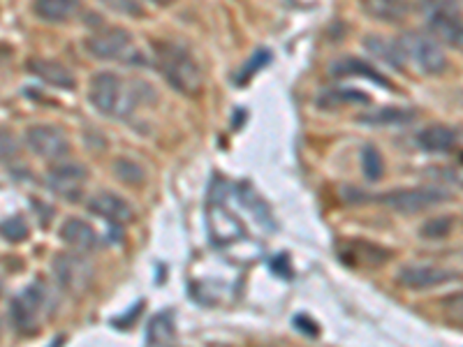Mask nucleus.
<instances>
[{
	"mask_svg": "<svg viewBox=\"0 0 463 347\" xmlns=\"http://www.w3.org/2000/svg\"><path fill=\"white\" fill-rule=\"evenodd\" d=\"M90 102L95 109L107 116H128L137 107L135 95L128 89L126 81L111 72L95 74L90 81Z\"/></svg>",
	"mask_w": 463,
	"mask_h": 347,
	"instance_id": "f257e3e1",
	"label": "nucleus"
},
{
	"mask_svg": "<svg viewBox=\"0 0 463 347\" xmlns=\"http://www.w3.org/2000/svg\"><path fill=\"white\" fill-rule=\"evenodd\" d=\"M403 63H411L421 74H440L448 68L445 52L438 47L436 40L421 33H408L399 40Z\"/></svg>",
	"mask_w": 463,
	"mask_h": 347,
	"instance_id": "f03ea898",
	"label": "nucleus"
},
{
	"mask_svg": "<svg viewBox=\"0 0 463 347\" xmlns=\"http://www.w3.org/2000/svg\"><path fill=\"white\" fill-rule=\"evenodd\" d=\"M160 70L169 84L184 95H197L202 90V72L188 52L179 47L160 49Z\"/></svg>",
	"mask_w": 463,
	"mask_h": 347,
	"instance_id": "7ed1b4c3",
	"label": "nucleus"
},
{
	"mask_svg": "<svg viewBox=\"0 0 463 347\" xmlns=\"http://www.w3.org/2000/svg\"><path fill=\"white\" fill-rule=\"evenodd\" d=\"M424 14L433 35L452 47H463V19L448 0H427Z\"/></svg>",
	"mask_w": 463,
	"mask_h": 347,
	"instance_id": "20e7f679",
	"label": "nucleus"
},
{
	"mask_svg": "<svg viewBox=\"0 0 463 347\" xmlns=\"http://www.w3.org/2000/svg\"><path fill=\"white\" fill-rule=\"evenodd\" d=\"M86 49H89L90 56L100 58V61H130V58H137L132 35L123 28H109V31L95 33L86 40Z\"/></svg>",
	"mask_w": 463,
	"mask_h": 347,
	"instance_id": "39448f33",
	"label": "nucleus"
},
{
	"mask_svg": "<svg viewBox=\"0 0 463 347\" xmlns=\"http://www.w3.org/2000/svg\"><path fill=\"white\" fill-rule=\"evenodd\" d=\"M44 304H47V292H44V287L40 283H33L31 287L24 289L22 295L12 299V324L22 333H33L37 329L40 315H43Z\"/></svg>",
	"mask_w": 463,
	"mask_h": 347,
	"instance_id": "423d86ee",
	"label": "nucleus"
},
{
	"mask_svg": "<svg viewBox=\"0 0 463 347\" xmlns=\"http://www.w3.org/2000/svg\"><path fill=\"white\" fill-rule=\"evenodd\" d=\"M53 271L61 287L70 295H84L93 280V267L80 255H58L53 259Z\"/></svg>",
	"mask_w": 463,
	"mask_h": 347,
	"instance_id": "0eeeda50",
	"label": "nucleus"
},
{
	"mask_svg": "<svg viewBox=\"0 0 463 347\" xmlns=\"http://www.w3.org/2000/svg\"><path fill=\"white\" fill-rule=\"evenodd\" d=\"M86 179H89V169L80 163H58L47 174L49 188L70 202L80 200Z\"/></svg>",
	"mask_w": 463,
	"mask_h": 347,
	"instance_id": "6e6552de",
	"label": "nucleus"
},
{
	"mask_svg": "<svg viewBox=\"0 0 463 347\" xmlns=\"http://www.w3.org/2000/svg\"><path fill=\"white\" fill-rule=\"evenodd\" d=\"M392 209L401 211V213H417V211H427L431 206L448 202V192L436 188H408V190H396V192H387L380 197Z\"/></svg>",
	"mask_w": 463,
	"mask_h": 347,
	"instance_id": "1a4fd4ad",
	"label": "nucleus"
},
{
	"mask_svg": "<svg viewBox=\"0 0 463 347\" xmlns=\"http://www.w3.org/2000/svg\"><path fill=\"white\" fill-rule=\"evenodd\" d=\"M26 144L35 155L44 160H61L70 153L68 135L61 127L33 126L26 130Z\"/></svg>",
	"mask_w": 463,
	"mask_h": 347,
	"instance_id": "9d476101",
	"label": "nucleus"
},
{
	"mask_svg": "<svg viewBox=\"0 0 463 347\" xmlns=\"http://www.w3.org/2000/svg\"><path fill=\"white\" fill-rule=\"evenodd\" d=\"M454 278H458V274L448 271V268L429 267V264H412V267H403L399 271V283L411 289L436 287V285L449 283Z\"/></svg>",
	"mask_w": 463,
	"mask_h": 347,
	"instance_id": "9b49d317",
	"label": "nucleus"
},
{
	"mask_svg": "<svg viewBox=\"0 0 463 347\" xmlns=\"http://www.w3.org/2000/svg\"><path fill=\"white\" fill-rule=\"evenodd\" d=\"M89 209L93 211L95 216L105 218V220L114 222V225H128V222L135 220V211L128 204L126 200H121L114 192H100L89 202Z\"/></svg>",
	"mask_w": 463,
	"mask_h": 347,
	"instance_id": "f8f14e48",
	"label": "nucleus"
},
{
	"mask_svg": "<svg viewBox=\"0 0 463 347\" xmlns=\"http://www.w3.org/2000/svg\"><path fill=\"white\" fill-rule=\"evenodd\" d=\"M209 227H211V239H213L216 243H230L243 234V225L237 220L234 213L227 211V206L222 204L221 197H216V204H213V209H211Z\"/></svg>",
	"mask_w": 463,
	"mask_h": 347,
	"instance_id": "ddd939ff",
	"label": "nucleus"
},
{
	"mask_svg": "<svg viewBox=\"0 0 463 347\" xmlns=\"http://www.w3.org/2000/svg\"><path fill=\"white\" fill-rule=\"evenodd\" d=\"M26 68L33 74H37L40 80L47 84L58 86V89H74V77L65 65L56 63V61H47V58H31Z\"/></svg>",
	"mask_w": 463,
	"mask_h": 347,
	"instance_id": "4468645a",
	"label": "nucleus"
},
{
	"mask_svg": "<svg viewBox=\"0 0 463 347\" xmlns=\"http://www.w3.org/2000/svg\"><path fill=\"white\" fill-rule=\"evenodd\" d=\"M61 239L70 248L81 250V253H89V250H93L98 246V234H95L93 227L84 220H77V218L63 222V227H61Z\"/></svg>",
	"mask_w": 463,
	"mask_h": 347,
	"instance_id": "2eb2a0df",
	"label": "nucleus"
},
{
	"mask_svg": "<svg viewBox=\"0 0 463 347\" xmlns=\"http://www.w3.org/2000/svg\"><path fill=\"white\" fill-rule=\"evenodd\" d=\"M362 7L371 19L387 23L401 22L408 14V10H411L408 0H362Z\"/></svg>",
	"mask_w": 463,
	"mask_h": 347,
	"instance_id": "dca6fc26",
	"label": "nucleus"
},
{
	"mask_svg": "<svg viewBox=\"0 0 463 347\" xmlns=\"http://www.w3.org/2000/svg\"><path fill=\"white\" fill-rule=\"evenodd\" d=\"M417 144H420L424 151L449 153L457 146V135L445 126H431L417 135Z\"/></svg>",
	"mask_w": 463,
	"mask_h": 347,
	"instance_id": "f3484780",
	"label": "nucleus"
},
{
	"mask_svg": "<svg viewBox=\"0 0 463 347\" xmlns=\"http://www.w3.org/2000/svg\"><path fill=\"white\" fill-rule=\"evenodd\" d=\"M77 7H80V0H35L33 10L44 22L61 23L72 19Z\"/></svg>",
	"mask_w": 463,
	"mask_h": 347,
	"instance_id": "a211bd4d",
	"label": "nucleus"
},
{
	"mask_svg": "<svg viewBox=\"0 0 463 347\" xmlns=\"http://www.w3.org/2000/svg\"><path fill=\"white\" fill-rule=\"evenodd\" d=\"M332 72L336 74V77H366V80L375 81V84H383L384 89H392V81L387 80V77H383L380 72H375L371 65L362 63V61H357V58H345V61H341V63L334 65Z\"/></svg>",
	"mask_w": 463,
	"mask_h": 347,
	"instance_id": "6ab92c4d",
	"label": "nucleus"
},
{
	"mask_svg": "<svg viewBox=\"0 0 463 347\" xmlns=\"http://www.w3.org/2000/svg\"><path fill=\"white\" fill-rule=\"evenodd\" d=\"M176 341V326L169 313H160L151 320L146 329V342L148 345H172Z\"/></svg>",
	"mask_w": 463,
	"mask_h": 347,
	"instance_id": "aec40b11",
	"label": "nucleus"
},
{
	"mask_svg": "<svg viewBox=\"0 0 463 347\" xmlns=\"http://www.w3.org/2000/svg\"><path fill=\"white\" fill-rule=\"evenodd\" d=\"M415 118V111L408 109H378L371 114H362L357 118L364 126H405Z\"/></svg>",
	"mask_w": 463,
	"mask_h": 347,
	"instance_id": "412c9836",
	"label": "nucleus"
},
{
	"mask_svg": "<svg viewBox=\"0 0 463 347\" xmlns=\"http://www.w3.org/2000/svg\"><path fill=\"white\" fill-rule=\"evenodd\" d=\"M0 237L10 243H22L28 239V225L22 216H12L0 222Z\"/></svg>",
	"mask_w": 463,
	"mask_h": 347,
	"instance_id": "4be33fe9",
	"label": "nucleus"
},
{
	"mask_svg": "<svg viewBox=\"0 0 463 347\" xmlns=\"http://www.w3.org/2000/svg\"><path fill=\"white\" fill-rule=\"evenodd\" d=\"M366 47L375 53V56L384 58V61H392V63H403V56H401L399 42H387V40H380V37H366Z\"/></svg>",
	"mask_w": 463,
	"mask_h": 347,
	"instance_id": "5701e85b",
	"label": "nucleus"
},
{
	"mask_svg": "<svg viewBox=\"0 0 463 347\" xmlns=\"http://www.w3.org/2000/svg\"><path fill=\"white\" fill-rule=\"evenodd\" d=\"M362 169L364 176L369 181H378L383 176V158H380V153L375 151L373 146H366L362 153Z\"/></svg>",
	"mask_w": 463,
	"mask_h": 347,
	"instance_id": "b1692460",
	"label": "nucleus"
},
{
	"mask_svg": "<svg viewBox=\"0 0 463 347\" xmlns=\"http://www.w3.org/2000/svg\"><path fill=\"white\" fill-rule=\"evenodd\" d=\"M114 169L116 174H118V176L130 185H139L144 181L142 167H139L137 163H132V160H118Z\"/></svg>",
	"mask_w": 463,
	"mask_h": 347,
	"instance_id": "393cba45",
	"label": "nucleus"
},
{
	"mask_svg": "<svg viewBox=\"0 0 463 347\" xmlns=\"http://www.w3.org/2000/svg\"><path fill=\"white\" fill-rule=\"evenodd\" d=\"M449 230H452V218H436V220H431L424 225V230H421V237L442 239V237H448Z\"/></svg>",
	"mask_w": 463,
	"mask_h": 347,
	"instance_id": "a878e982",
	"label": "nucleus"
},
{
	"mask_svg": "<svg viewBox=\"0 0 463 347\" xmlns=\"http://www.w3.org/2000/svg\"><path fill=\"white\" fill-rule=\"evenodd\" d=\"M102 5L126 16H142L144 12L142 5H139V0H102Z\"/></svg>",
	"mask_w": 463,
	"mask_h": 347,
	"instance_id": "bb28decb",
	"label": "nucleus"
},
{
	"mask_svg": "<svg viewBox=\"0 0 463 347\" xmlns=\"http://www.w3.org/2000/svg\"><path fill=\"white\" fill-rule=\"evenodd\" d=\"M442 308H445L448 320L457 322V324H463V292L461 295L448 296V299L442 301Z\"/></svg>",
	"mask_w": 463,
	"mask_h": 347,
	"instance_id": "cd10ccee",
	"label": "nucleus"
},
{
	"mask_svg": "<svg viewBox=\"0 0 463 347\" xmlns=\"http://www.w3.org/2000/svg\"><path fill=\"white\" fill-rule=\"evenodd\" d=\"M19 153V142L14 139V135L7 130H0V163L14 158Z\"/></svg>",
	"mask_w": 463,
	"mask_h": 347,
	"instance_id": "c85d7f7f",
	"label": "nucleus"
},
{
	"mask_svg": "<svg viewBox=\"0 0 463 347\" xmlns=\"http://www.w3.org/2000/svg\"><path fill=\"white\" fill-rule=\"evenodd\" d=\"M267 61H271V53H267V52H258V53H255L253 63H246V68H243L241 77H239V84H243V81H246L248 77H250V74L258 72L260 65H264V63H267Z\"/></svg>",
	"mask_w": 463,
	"mask_h": 347,
	"instance_id": "c756f323",
	"label": "nucleus"
},
{
	"mask_svg": "<svg viewBox=\"0 0 463 347\" xmlns=\"http://www.w3.org/2000/svg\"><path fill=\"white\" fill-rule=\"evenodd\" d=\"M151 3H156V5H169L172 0H151Z\"/></svg>",
	"mask_w": 463,
	"mask_h": 347,
	"instance_id": "7c9ffc66",
	"label": "nucleus"
}]
</instances>
